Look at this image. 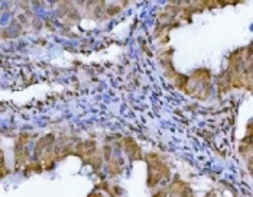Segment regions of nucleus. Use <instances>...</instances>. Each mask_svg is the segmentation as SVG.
I'll list each match as a JSON object with an SVG mask.
<instances>
[]
</instances>
